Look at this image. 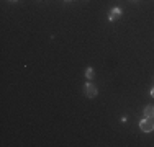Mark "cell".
I'll return each mask as SVG.
<instances>
[{"label":"cell","mask_w":154,"mask_h":147,"mask_svg":"<svg viewBox=\"0 0 154 147\" xmlns=\"http://www.w3.org/2000/svg\"><path fill=\"white\" fill-rule=\"evenodd\" d=\"M139 129H141L143 132H152L154 131V121L151 119V118L144 116V119L139 121Z\"/></svg>","instance_id":"obj_1"},{"label":"cell","mask_w":154,"mask_h":147,"mask_svg":"<svg viewBox=\"0 0 154 147\" xmlns=\"http://www.w3.org/2000/svg\"><path fill=\"white\" fill-rule=\"evenodd\" d=\"M97 87L94 85V83H90V82H87L85 85H84V95H85L87 98H95L97 97Z\"/></svg>","instance_id":"obj_2"},{"label":"cell","mask_w":154,"mask_h":147,"mask_svg":"<svg viewBox=\"0 0 154 147\" xmlns=\"http://www.w3.org/2000/svg\"><path fill=\"white\" fill-rule=\"evenodd\" d=\"M120 16H122V8H118V7H113V8H110V13H108V20H110V21L118 20Z\"/></svg>","instance_id":"obj_3"},{"label":"cell","mask_w":154,"mask_h":147,"mask_svg":"<svg viewBox=\"0 0 154 147\" xmlns=\"http://www.w3.org/2000/svg\"><path fill=\"white\" fill-rule=\"evenodd\" d=\"M144 116L152 119V118H154V105H148V106H146V108H144Z\"/></svg>","instance_id":"obj_4"},{"label":"cell","mask_w":154,"mask_h":147,"mask_svg":"<svg viewBox=\"0 0 154 147\" xmlns=\"http://www.w3.org/2000/svg\"><path fill=\"white\" fill-rule=\"evenodd\" d=\"M94 75H95V70H94V69L92 67H87L85 69V79H94Z\"/></svg>","instance_id":"obj_5"},{"label":"cell","mask_w":154,"mask_h":147,"mask_svg":"<svg viewBox=\"0 0 154 147\" xmlns=\"http://www.w3.org/2000/svg\"><path fill=\"white\" fill-rule=\"evenodd\" d=\"M120 121H122V123H126V121H128V116H126V115H123L122 118H120Z\"/></svg>","instance_id":"obj_6"},{"label":"cell","mask_w":154,"mask_h":147,"mask_svg":"<svg viewBox=\"0 0 154 147\" xmlns=\"http://www.w3.org/2000/svg\"><path fill=\"white\" fill-rule=\"evenodd\" d=\"M149 95H151V97H152V98H154V87H152V88H151V92H149Z\"/></svg>","instance_id":"obj_7"},{"label":"cell","mask_w":154,"mask_h":147,"mask_svg":"<svg viewBox=\"0 0 154 147\" xmlns=\"http://www.w3.org/2000/svg\"><path fill=\"white\" fill-rule=\"evenodd\" d=\"M10 2H17V0H10Z\"/></svg>","instance_id":"obj_8"},{"label":"cell","mask_w":154,"mask_h":147,"mask_svg":"<svg viewBox=\"0 0 154 147\" xmlns=\"http://www.w3.org/2000/svg\"><path fill=\"white\" fill-rule=\"evenodd\" d=\"M66 2H71V0H66Z\"/></svg>","instance_id":"obj_9"},{"label":"cell","mask_w":154,"mask_h":147,"mask_svg":"<svg viewBox=\"0 0 154 147\" xmlns=\"http://www.w3.org/2000/svg\"><path fill=\"white\" fill-rule=\"evenodd\" d=\"M133 2H136V0H133Z\"/></svg>","instance_id":"obj_10"}]
</instances>
